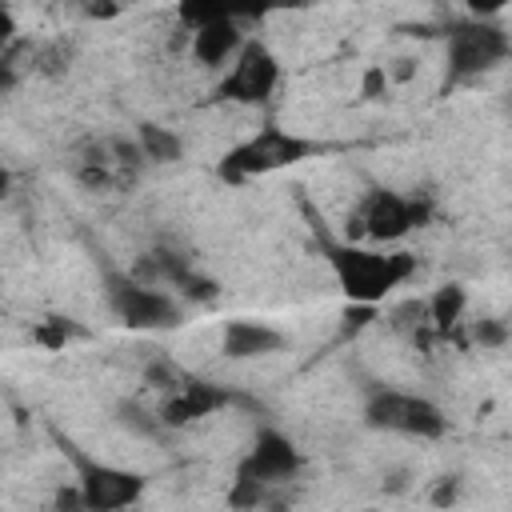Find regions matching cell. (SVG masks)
Listing matches in <instances>:
<instances>
[{"label":"cell","instance_id":"20","mask_svg":"<svg viewBox=\"0 0 512 512\" xmlns=\"http://www.w3.org/2000/svg\"><path fill=\"white\" fill-rule=\"evenodd\" d=\"M268 496H272V488H268V484H260V480H244V476H232L228 504H232L236 512H252V508H260Z\"/></svg>","mask_w":512,"mask_h":512},{"label":"cell","instance_id":"7","mask_svg":"<svg viewBox=\"0 0 512 512\" xmlns=\"http://www.w3.org/2000/svg\"><path fill=\"white\" fill-rule=\"evenodd\" d=\"M364 424L380 432H400L416 440H440L448 432V416L440 404L416 392H396V388H376L364 404Z\"/></svg>","mask_w":512,"mask_h":512},{"label":"cell","instance_id":"3","mask_svg":"<svg viewBox=\"0 0 512 512\" xmlns=\"http://www.w3.org/2000/svg\"><path fill=\"white\" fill-rule=\"evenodd\" d=\"M320 152H328V144L308 140V136H296V132H284V128H276V124H264L256 136L240 140L236 148H228V152L220 156L216 176H220L224 184H244V180H252V176H268V172H276V168H292V164L312 160V156H320Z\"/></svg>","mask_w":512,"mask_h":512},{"label":"cell","instance_id":"29","mask_svg":"<svg viewBox=\"0 0 512 512\" xmlns=\"http://www.w3.org/2000/svg\"><path fill=\"white\" fill-rule=\"evenodd\" d=\"M84 16L88 20H112V16H120V8L116 4H84Z\"/></svg>","mask_w":512,"mask_h":512},{"label":"cell","instance_id":"23","mask_svg":"<svg viewBox=\"0 0 512 512\" xmlns=\"http://www.w3.org/2000/svg\"><path fill=\"white\" fill-rule=\"evenodd\" d=\"M472 340L480 348H500V344H508V324L496 320V316H484V320L472 324Z\"/></svg>","mask_w":512,"mask_h":512},{"label":"cell","instance_id":"10","mask_svg":"<svg viewBox=\"0 0 512 512\" xmlns=\"http://www.w3.org/2000/svg\"><path fill=\"white\" fill-rule=\"evenodd\" d=\"M296 472H300V448H296L284 432H276V428H260L256 440H252V448H248L244 460L236 464V476L260 480V484H268V488L292 480Z\"/></svg>","mask_w":512,"mask_h":512},{"label":"cell","instance_id":"1","mask_svg":"<svg viewBox=\"0 0 512 512\" xmlns=\"http://www.w3.org/2000/svg\"><path fill=\"white\" fill-rule=\"evenodd\" d=\"M304 212L312 220V236H316V248L320 256L328 260L340 292L348 296V304H380L392 288H400L420 264L412 252H372V248H360V244H340L328 236L324 220L312 212V204L304 200Z\"/></svg>","mask_w":512,"mask_h":512},{"label":"cell","instance_id":"13","mask_svg":"<svg viewBox=\"0 0 512 512\" xmlns=\"http://www.w3.org/2000/svg\"><path fill=\"white\" fill-rule=\"evenodd\" d=\"M464 308H468V292L464 284H440L432 296H428V316H432V332L440 340L456 336L460 320H464Z\"/></svg>","mask_w":512,"mask_h":512},{"label":"cell","instance_id":"4","mask_svg":"<svg viewBox=\"0 0 512 512\" xmlns=\"http://www.w3.org/2000/svg\"><path fill=\"white\" fill-rule=\"evenodd\" d=\"M448 76H444V92L456 84H468L484 72H492L500 60L512 56V40L496 20H480V16H464V20H448Z\"/></svg>","mask_w":512,"mask_h":512},{"label":"cell","instance_id":"19","mask_svg":"<svg viewBox=\"0 0 512 512\" xmlns=\"http://www.w3.org/2000/svg\"><path fill=\"white\" fill-rule=\"evenodd\" d=\"M228 12H232V8H224V4H200V0H184V4L176 8L180 24H184L188 32H200V28L216 24V20H224Z\"/></svg>","mask_w":512,"mask_h":512},{"label":"cell","instance_id":"5","mask_svg":"<svg viewBox=\"0 0 512 512\" xmlns=\"http://www.w3.org/2000/svg\"><path fill=\"white\" fill-rule=\"evenodd\" d=\"M52 440L64 452V460L76 468V484H80V492L88 500V512H124V508H132L140 500V492H144V476L140 472H128V468H116V464H104V460L88 456L60 428H52Z\"/></svg>","mask_w":512,"mask_h":512},{"label":"cell","instance_id":"6","mask_svg":"<svg viewBox=\"0 0 512 512\" xmlns=\"http://www.w3.org/2000/svg\"><path fill=\"white\" fill-rule=\"evenodd\" d=\"M432 220V200L428 192L420 196H400L392 188H372L360 204V212L348 220V236L352 240H376V244H388V240H400L408 236L412 228H424Z\"/></svg>","mask_w":512,"mask_h":512},{"label":"cell","instance_id":"11","mask_svg":"<svg viewBox=\"0 0 512 512\" xmlns=\"http://www.w3.org/2000/svg\"><path fill=\"white\" fill-rule=\"evenodd\" d=\"M248 16H252V12L232 8L224 20H216V24L200 28V32H192V56H196L204 68H220L224 60H236L240 48L248 44V36H244V20H248Z\"/></svg>","mask_w":512,"mask_h":512},{"label":"cell","instance_id":"2","mask_svg":"<svg viewBox=\"0 0 512 512\" xmlns=\"http://www.w3.org/2000/svg\"><path fill=\"white\" fill-rule=\"evenodd\" d=\"M92 256L100 264L104 300H108L112 316L124 328H136V332H172V328H180L184 308L176 304L172 292L152 288V284H140L132 272H120L116 264H108V256L100 248H92Z\"/></svg>","mask_w":512,"mask_h":512},{"label":"cell","instance_id":"12","mask_svg":"<svg viewBox=\"0 0 512 512\" xmlns=\"http://www.w3.org/2000/svg\"><path fill=\"white\" fill-rule=\"evenodd\" d=\"M284 344H288V336L264 320H228L224 336H220V352L228 360H260V356L280 352Z\"/></svg>","mask_w":512,"mask_h":512},{"label":"cell","instance_id":"24","mask_svg":"<svg viewBox=\"0 0 512 512\" xmlns=\"http://www.w3.org/2000/svg\"><path fill=\"white\" fill-rule=\"evenodd\" d=\"M372 320H376V308H372V304H348L344 324H340V340L356 336V332H360V328H368Z\"/></svg>","mask_w":512,"mask_h":512},{"label":"cell","instance_id":"16","mask_svg":"<svg viewBox=\"0 0 512 512\" xmlns=\"http://www.w3.org/2000/svg\"><path fill=\"white\" fill-rule=\"evenodd\" d=\"M388 320H392V328L400 332V336H408V340H428V332H432V316H428V300H404V304H396L392 312H388Z\"/></svg>","mask_w":512,"mask_h":512},{"label":"cell","instance_id":"30","mask_svg":"<svg viewBox=\"0 0 512 512\" xmlns=\"http://www.w3.org/2000/svg\"><path fill=\"white\" fill-rule=\"evenodd\" d=\"M400 488H404V472H392L388 476V492H400Z\"/></svg>","mask_w":512,"mask_h":512},{"label":"cell","instance_id":"22","mask_svg":"<svg viewBox=\"0 0 512 512\" xmlns=\"http://www.w3.org/2000/svg\"><path fill=\"white\" fill-rule=\"evenodd\" d=\"M184 376H188V372H180V368L168 364V360H152V364L144 368V380H148L152 388H160L164 396H172V392L184 384Z\"/></svg>","mask_w":512,"mask_h":512},{"label":"cell","instance_id":"17","mask_svg":"<svg viewBox=\"0 0 512 512\" xmlns=\"http://www.w3.org/2000/svg\"><path fill=\"white\" fill-rule=\"evenodd\" d=\"M84 336H88V328L76 324L72 316H44V320L32 328V340H36L40 348H52V352H60L64 344L84 340Z\"/></svg>","mask_w":512,"mask_h":512},{"label":"cell","instance_id":"8","mask_svg":"<svg viewBox=\"0 0 512 512\" xmlns=\"http://www.w3.org/2000/svg\"><path fill=\"white\" fill-rule=\"evenodd\" d=\"M280 84V60L264 40H248L240 56L232 60V72L212 88V100L220 104H268Z\"/></svg>","mask_w":512,"mask_h":512},{"label":"cell","instance_id":"15","mask_svg":"<svg viewBox=\"0 0 512 512\" xmlns=\"http://www.w3.org/2000/svg\"><path fill=\"white\" fill-rule=\"evenodd\" d=\"M76 48L72 40L56 36V40H44V44H32V60H28V72H40V76H64L68 64H72Z\"/></svg>","mask_w":512,"mask_h":512},{"label":"cell","instance_id":"26","mask_svg":"<svg viewBox=\"0 0 512 512\" xmlns=\"http://www.w3.org/2000/svg\"><path fill=\"white\" fill-rule=\"evenodd\" d=\"M56 512H88V500L80 492V484H68L56 492Z\"/></svg>","mask_w":512,"mask_h":512},{"label":"cell","instance_id":"21","mask_svg":"<svg viewBox=\"0 0 512 512\" xmlns=\"http://www.w3.org/2000/svg\"><path fill=\"white\" fill-rule=\"evenodd\" d=\"M116 416H120V424H128L132 432H140V436H160L164 432V424H160V416L156 412H144L140 404H116Z\"/></svg>","mask_w":512,"mask_h":512},{"label":"cell","instance_id":"9","mask_svg":"<svg viewBox=\"0 0 512 512\" xmlns=\"http://www.w3.org/2000/svg\"><path fill=\"white\" fill-rule=\"evenodd\" d=\"M228 404L256 408V400L236 392V388H224V384H212V380H200V376H184V384L172 396H164L156 416H160L164 428H188V424H196V420H204V416H212Z\"/></svg>","mask_w":512,"mask_h":512},{"label":"cell","instance_id":"25","mask_svg":"<svg viewBox=\"0 0 512 512\" xmlns=\"http://www.w3.org/2000/svg\"><path fill=\"white\" fill-rule=\"evenodd\" d=\"M428 500H432V508H452V504L460 500V476H440V480L432 484Z\"/></svg>","mask_w":512,"mask_h":512},{"label":"cell","instance_id":"14","mask_svg":"<svg viewBox=\"0 0 512 512\" xmlns=\"http://www.w3.org/2000/svg\"><path fill=\"white\" fill-rule=\"evenodd\" d=\"M136 144L144 148L148 164H176V160L184 156V140H180L172 128H160V124H152V120L136 124Z\"/></svg>","mask_w":512,"mask_h":512},{"label":"cell","instance_id":"27","mask_svg":"<svg viewBox=\"0 0 512 512\" xmlns=\"http://www.w3.org/2000/svg\"><path fill=\"white\" fill-rule=\"evenodd\" d=\"M380 88H388V72H384V68H368V72H364V96L376 100Z\"/></svg>","mask_w":512,"mask_h":512},{"label":"cell","instance_id":"31","mask_svg":"<svg viewBox=\"0 0 512 512\" xmlns=\"http://www.w3.org/2000/svg\"><path fill=\"white\" fill-rule=\"evenodd\" d=\"M508 112H512V96H508Z\"/></svg>","mask_w":512,"mask_h":512},{"label":"cell","instance_id":"18","mask_svg":"<svg viewBox=\"0 0 512 512\" xmlns=\"http://www.w3.org/2000/svg\"><path fill=\"white\" fill-rule=\"evenodd\" d=\"M108 148H112V156H116V168H120L124 184H132V180L140 176V168L148 164L144 148H140L136 140H128V136H112V140H108Z\"/></svg>","mask_w":512,"mask_h":512},{"label":"cell","instance_id":"28","mask_svg":"<svg viewBox=\"0 0 512 512\" xmlns=\"http://www.w3.org/2000/svg\"><path fill=\"white\" fill-rule=\"evenodd\" d=\"M384 72H388V80H412L416 60H412V56H396V60H392V68H384Z\"/></svg>","mask_w":512,"mask_h":512}]
</instances>
